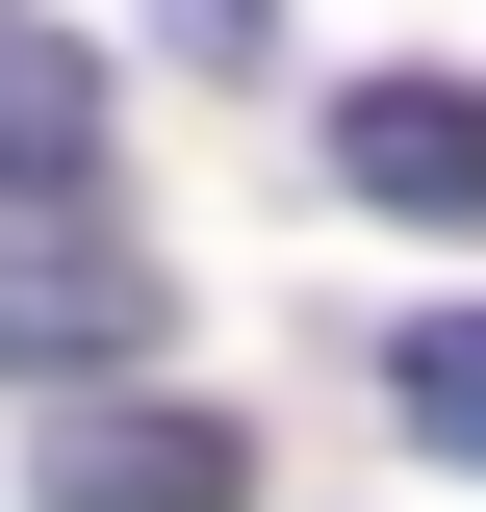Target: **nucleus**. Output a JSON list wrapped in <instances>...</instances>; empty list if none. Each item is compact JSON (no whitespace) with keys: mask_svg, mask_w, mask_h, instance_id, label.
<instances>
[{"mask_svg":"<svg viewBox=\"0 0 486 512\" xmlns=\"http://www.w3.org/2000/svg\"><path fill=\"white\" fill-rule=\"evenodd\" d=\"M333 180L384 231H486V77H359L333 103Z\"/></svg>","mask_w":486,"mask_h":512,"instance_id":"2","label":"nucleus"},{"mask_svg":"<svg viewBox=\"0 0 486 512\" xmlns=\"http://www.w3.org/2000/svg\"><path fill=\"white\" fill-rule=\"evenodd\" d=\"M77 180H103V52L0 26V205H77Z\"/></svg>","mask_w":486,"mask_h":512,"instance_id":"4","label":"nucleus"},{"mask_svg":"<svg viewBox=\"0 0 486 512\" xmlns=\"http://www.w3.org/2000/svg\"><path fill=\"white\" fill-rule=\"evenodd\" d=\"M26 487H52V512H256V436H231V410H52Z\"/></svg>","mask_w":486,"mask_h":512,"instance_id":"3","label":"nucleus"},{"mask_svg":"<svg viewBox=\"0 0 486 512\" xmlns=\"http://www.w3.org/2000/svg\"><path fill=\"white\" fill-rule=\"evenodd\" d=\"M154 333H180V282L103 205H0V384H128Z\"/></svg>","mask_w":486,"mask_h":512,"instance_id":"1","label":"nucleus"},{"mask_svg":"<svg viewBox=\"0 0 486 512\" xmlns=\"http://www.w3.org/2000/svg\"><path fill=\"white\" fill-rule=\"evenodd\" d=\"M384 436H410V461H486V308H435L410 359H384Z\"/></svg>","mask_w":486,"mask_h":512,"instance_id":"5","label":"nucleus"},{"mask_svg":"<svg viewBox=\"0 0 486 512\" xmlns=\"http://www.w3.org/2000/svg\"><path fill=\"white\" fill-rule=\"evenodd\" d=\"M154 52H180V77H256V52H282V0H154Z\"/></svg>","mask_w":486,"mask_h":512,"instance_id":"6","label":"nucleus"}]
</instances>
